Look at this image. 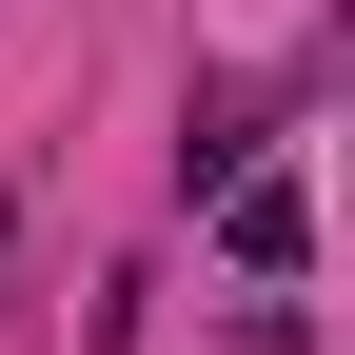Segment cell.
Masks as SVG:
<instances>
[{"instance_id": "cell-1", "label": "cell", "mask_w": 355, "mask_h": 355, "mask_svg": "<svg viewBox=\"0 0 355 355\" xmlns=\"http://www.w3.org/2000/svg\"><path fill=\"white\" fill-rule=\"evenodd\" d=\"M217 237H237V277H296V257H316V198H296V178H237Z\"/></svg>"}]
</instances>
